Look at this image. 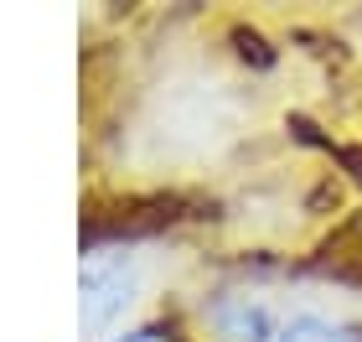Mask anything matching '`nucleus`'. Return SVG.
Here are the masks:
<instances>
[{"mask_svg":"<svg viewBox=\"0 0 362 342\" xmlns=\"http://www.w3.org/2000/svg\"><path fill=\"white\" fill-rule=\"evenodd\" d=\"M124 342H166L160 332H135V337H124Z\"/></svg>","mask_w":362,"mask_h":342,"instance_id":"nucleus-3","label":"nucleus"},{"mask_svg":"<svg viewBox=\"0 0 362 342\" xmlns=\"http://www.w3.org/2000/svg\"><path fill=\"white\" fill-rule=\"evenodd\" d=\"M129 290H135V270L124 259H98L83 270V327L98 332L109 327L114 317L129 306Z\"/></svg>","mask_w":362,"mask_h":342,"instance_id":"nucleus-1","label":"nucleus"},{"mask_svg":"<svg viewBox=\"0 0 362 342\" xmlns=\"http://www.w3.org/2000/svg\"><path fill=\"white\" fill-rule=\"evenodd\" d=\"M279 342H362V332H347V327H332V321L305 317V321H295Z\"/></svg>","mask_w":362,"mask_h":342,"instance_id":"nucleus-2","label":"nucleus"}]
</instances>
